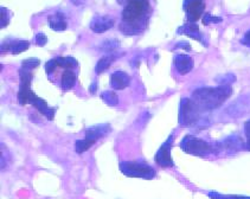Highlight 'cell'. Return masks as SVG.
Instances as JSON below:
<instances>
[{
    "label": "cell",
    "mask_w": 250,
    "mask_h": 199,
    "mask_svg": "<svg viewBox=\"0 0 250 199\" xmlns=\"http://www.w3.org/2000/svg\"><path fill=\"white\" fill-rule=\"evenodd\" d=\"M224 147L227 149H230V151H237L238 148L242 146V142H241L240 139H237L236 137H231L228 138V139L223 142Z\"/></svg>",
    "instance_id": "22"
},
{
    "label": "cell",
    "mask_w": 250,
    "mask_h": 199,
    "mask_svg": "<svg viewBox=\"0 0 250 199\" xmlns=\"http://www.w3.org/2000/svg\"><path fill=\"white\" fill-rule=\"evenodd\" d=\"M221 21H222V18L211 16L210 13H205L204 17H203V24L204 25H209L210 23H221Z\"/></svg>",
    "instance_id": "27"
},
{
    "label": "cell",
    "mask_w": 250,
    "mask_h": 199,
    "mask_svg": "<svg viewBox=\"0 0 250 199\" xmlns=\"http://www.w3.org/2000/svg\"><path fill=\"white\" fill-rule=\"evenodd\" d=\"M172 143H173V135H169L168 139L163 143L162 147L155 154V162L162 167H173L174 162L171 157Z\"/></svg>",
    "instance_id": "7"
},
{
    "label": "cell",
    "mask_w": 250,
    "mask_h": 199,
    "mask_svg": "<svg viewBox=\"0 0 250 199\" xmlns=\"http://www.w3.org/2000/svg\"><path fill=\"white\" fill-rule=\"evenodd\" d=\"M209 197L212 199H250V197H244V196H223L216 192H209Z\"/></svg>",
    "instance_id": "26"
},
{
    "label": "cell",
    "mask_w": 250,
    "mask_h": 199,
    "mask_svg": "<svg viewBox=\"0 0 250 199\" xmlns=\"http://www.w3.org/2000/svg\"><path fill=\"white\" fill-rule=\"evenodd\" d=\"M29 46L30 43L27 40H17L12 41V43L4 41V44L1 45V49L5 48V51H10L13 55H18L29 49Z\"/></svg>",
    "instance_id": "16"
},
{
    "label": "cell",
    "mask_w": 250,
    "mask_h": 199,
    "mask_svg": "<svg viewBox=\"0 0 250 199\" xmlns=\"http://www.w3.org/2000/svg\"><path fill=\"white\" fill-rule=\"evenodd\" d=\"M184 10L186 11L188 23H196L204 13V0H184Z\"/></svg>",
    "instance_id": "8"
},
{
    "label": "cell",
    "mask_w": 250,
    "mask_h": 199,
    "mask_svg": "<svg viewBox=\"0 0 250 199\" xmlns=\"http://www.w3.org/2000/svg\"><path fill=\"white\" fill-rule=\"evenodd\" d=\"M89 26H90V29L93 30L94 32L104 33L114 26V19L110 18L109 16L96 15L93 17Z\"/></svg>",
    "instance_id": "9"
},
{
    "label": "cell",
    "mask_w": 250,
    "mask_h": 199,
    "mask_svg": "<svg viewBox=\"0 0 250 199\" xmlns=\"http://www.w3.org/2000/svg\"><path fill=\"white\" fill-rule=\"evenodd\" d=\"M241 43L243 44V45L248 46V48H250V31L246 32V35H244V37L241 40Z\"/></svg>",
    "instance_id": "31"
},
{
    "label": "cell",
    "mask_w": 250,
    "mask_h": 199,
    "mask_svg": "<svg viewBox=\"0 0 250 199\" xmlns=\"http://www.w3.org/2000/svg\"><path fill=\"white\" fill-rule=\"evenodd\" d=\"M230 85H219L216 88H201L192 93V101L202 112L217 109L231 96Z\"/></svg>",
    "instance_id": "3"
},
{
    "label": "cell",
    "mask_w": 250,
    "mask_h": 199,
    "mask_svg": "<svg viewBox=\"0 0 250 199\" xmlns=\"http://www.w3.org/2000/svg\"><path fill=\"white\" fill-rule=\"evenodd\" d=\"M119 167H120L121 172L129 178H141L151 180L157 176L155 170L152 166L141 161H124Z\"/></svg>",
    "instance_id": "4"
},
{
    "label": "cell",
    "mask_w": 250,
    "mask_h": 199,
    "mask_svg": "<svg viewBox=\"0 0 250 199\" xmlns=\"http://www.w3.org/2000/svg\"><path fill=\"white\" fill-rule=\"evenodd\" d=\"M202 110L190 99H183L180 102L179 123L183 126H191L201 120Z\"/></svg>",
    "instance_id": "6"
},
{
    "label": "cell",
    "mask_w": 250,
    "mask_h": 199,
    "mask_svg": "<svg viewBox=\"0 0 250 199\" xmlns=\"http://www.w3.org/2000/svg\"><path fill=\"white\" fill-rule=\"evenodd\" d=\"M94 143H95L94 141L85 139V138L82 140H77L76 142H75V151H76V153H79V154L84 153V152L88 151V149L90 148Z\"/></svg>",
    "instance_id": "21"
},
{
    "label": "cell",
    "mask_w": 250,
    "mask_h": 199,
    "mask_svg": "<svg viewBox=\"0 0 250 199\" xmlns=\"http://www.w3.org/2000/svg\"><path fill=\"white\" fill-rule=\"evenodd\" d=\"M130 84V76L125 71L118 70L110 76V85L116 90H122Z\"/></svg>",
    "instance_id": "12"
},
{
    "label": "cell",
    "mask_w": 250,
    "mask_h": 199,
    "mask_svg": "<svg viewBox=\"0 0 250 199\" xmlns=\"http://www.w3.org/2000/svg\"><path fill=\"white\" fill-rule=\"evenodd\" d=\"M116 1H118L120 5H126L127 2H128V0H116Z\"/></svg>",
    "instance_id": "34"
},
{
    "label": "cell",
    "mask_w": 250,
    "mask_h": 199,
    "mask_svg": "<svg viewBox=\"0 0 250 199\" xmlns=\"http://www.w3.org/2000/svg\"><path fill=\"white\" fill-rule=\"evenodd\" d=\"M120 46V41L116 40H107L102 41L101 49L105 52H113L114 50H116Z\"/></svg>",
    "instance_id": "23"
},
{
    "label": "cell",
    "mask_w": 250,
    "mask_h": 199,
    "mask_svg": "<svg viewBox=\"0 0 250 199\" xmlns=\"http://www.w3.org/2000/svg\"><path fill=\"white\" fill-rule=\"evenodd\" d=\"M19 79H21V83H19L18 96H17V98H18L19 104H21V106L32 104L38 112L42 113L43 115H45L48 120H54L56 108L50 107L43 99L38 98V96L31 90V71L21 69V70H19Z\"/></svg>",
    "instance_id": "2"
},
{
    "label": "cell",
    "mask_w": 250,
    "mask_h": 199,
    "mask_svg": "<svg viewBox=\"0 0 250 199\" xmlns=\"http://www.w3.org/2000/svg\"><path fill=\"white\" fill-rule=\"evenodd\" d=\"M178 33H179V35H186L188 36V37L193 38V40H199L202 41L203 44H205L204 40H203L202 33L199 31L198 25L194 23H188L183 25V26H180L179 29H178ZM205 45H207V44H205Z\"/></svg>",
    "instance_id": "14"
},
{
    "label": "cell",
    "mask_w": 250,
    "mask_h": 199,
    "mask_svg": "<svg viewBox=\"0 0 250 199\" xmlns=\"http://www.w3.org/2000/svg\"><path fill=\"white\" fill-rule=\"evenodd\" d=\"M89 91H90L91 94H94L96 91V82H93V84L89 87Z\"/></svg>",
    "instance_id": "33"
},
{
    "label": "cell",
    "mask_w": 250,
    "mask_h": 199,
    "mask_svg": "<svg viewBox=\"0 0 250 199\" xmlns=\"http://www.w3.org/2000/svg\"><path fill=\"white\" fill-rule=\"evenodd\" d=\"M40 64H41V60H38V58H27V60H23V63H21V69L31 71L35 68H37Z\"/></svg>",
    "instance_id": "24"
},
{
    "label": "cell",
    "mask_w": 250,
    "mask_h": 199,
    "mask_svg": "<svg viewBox=\"0 0 250 199\" xmlns=\"http://www.w3.org/2000/svg\"><path fill=\"white\" fill-rule=\"evenodd\" d=\"M151 15L149 0H128L122 11L120 30L124 35H138L146 29Z\"/></svg>",
    "instance_id": "1"
},
{
    "label": "cell",
    "mask_w": 250,
    "mask_h": 199,
    "mask_svg": "<svg viewBox=\"0 0 250 199\" xmlns=\"http://www.w3.org/2000/svg\"><path fill=\"white\" fill-rule=\"evenodd\" d=\"M0 12H1V15H0V27L4 29V27H6L8 23H10L11 12L5 7L0 8Z\"/></svg>",
    "instance_id": "25"
},
{
    "label": "cell",
    "mask_w": 250,
    "mask_h": 199,
    "mask_svg": "<svg viewBox=\"0 0 250 199\" xmlns=\"http://www.w3.org/2000/svg\"><path fill=\"white\" fill-rule=\"evenodd\" d=\"M177 49H185V50H188V51H190L191 50V46L188 45V43H186V41H180L179 44H178V45L176 46Z\"/></svg>",
    "instance_id": "32"
},
{
    "label": "cell",
    "mask_w": 250,
    "mask_h": 199,
    "mask_svg": "<svg viewBox=\"0 0 250 199\" xmlns=\"http://www.w3.org/2000/svg\"><path fill=\"white\" fill-rule=\"evenodd\" d=\"M57 60V64L58 66H62V68H64L65 70L66 69H75L77 65H79V63H77V60H75L74 57H57L56 58Z\"/></svg>",
    "instance_id": "19"
},
{
    "label": "cell",
    "mask_w": 250,
    "mask_h": 199,
    "mask_svg": "<svg viewBox=\"0 0 250 199\" xmlns=\"http://www.w3.org/2000/svg\"><path fill=\"white\" fill-rule=\"evenodd\" d=\"M76 81H77L76 73L73 71V69H66L62 75V79H61V87H62V89L69 90L75 87Z\"/></svg>",
    "instance_id": "18"
},
{
    "label": "cell",
    "mask_w": 250,
    "mask_h": 199,
    "mask_svg": "<svg viewBox=\"0 0 250 199\" xmlns=\"http://www.w3.org/2000/svg\"><path fill=\"white\" fill-rule=\"evenodd\" d=\"M174 65L180 75H186L193 69V60L188 55L179 54L174 56Z\"/></svg>",
    "instance_id": "11"
},
{
    "label": "cell",
    "mask_w": 250,
    "mask_h": 199,
    "mask_svg": "<svg viewBox=\"0 0 250 199\" xmlns=\"http://www.w3.org/2000/svg\"><path fill=\"white\" fill-rule=\"evenodd\" d=\"M36 43H37V45L40 46L45 45V44L48 43V37L45 36V33L38 32L37 35H36Z\"/></svg>",
    "instance_id": "29"
},
{
    "label": "cell",
    "mask_w": 250,
    "mask_h": 199,
    "mask_svg": "<svg viewBox=\"0 0 250 199\" xmlns=\"http://www.w3.org/2000/svg\"><path fill=\"white\" fill-rule=\"evenodd\" d=\"M71 1H73L75 5H81L83 2V0H71Z\"/></svg>",
    "instance_id": "35"
},
{
    "label": "cell",
    "mask_w": 250,
    "mask_h": 199,
    "mask_svg": "<svg viewBox=\"0 0 250 199\" xmlns=\"http://www.w3.org/2000/svg\"><path fill=\"white\" fill-rule=\"evenodd\" d=\"M101 99L104 100V102L105 104H108V106H110V107L116 106V104L119 103L118 95H116L114 91H110V90L104 91V93L101 94Z\"/></svg>",
    "instance_id": "20"
},
{
    "label": "cell",
    "mask_w": 250,
    "mask_h": 199,
    "mask_svg": "<svg viewBox=\"0 0 250 199\" xmlns=\"http://www.w3.org/2000/svg\"><path fill=\"white\" fill-rule=\"evenodd\" d=\"M49 26L55 31H64L66 29V20L65 17L62 12H56L54 15L48 17Z\"/></svg>",
    "instance_id": "15"
},
{
    "label": "cell",
    "mask_w": 250,
    "mask_h": 199,
    "mask_svg": "<svg viewBox=\"0 0 250 199\" xmlns=\"http://www.w3.org/2000/svg\"><path fill=\"white\" fill-rule=\"evenodd\" d=\"M244 133H246V137H247L246 149L250 151V120L246 121V123H244Z\"/></svg>",
    "instance_id": "30"
},
{
    "label": "cell",
    "mask_w": 250,
    "mask_h": 199,
    "mask_svg": "<svg viewBox=\"0 0 250 199\" xmlns=\"http://www.w3.org/2000/svg\"><path fill=\"white\" fill-rule=\"evenodd\" d=\"M180 147L188 154H192L196 157H208L215 153V147L211 146L207 141L198 139L193 135H186L180 142Z\"/></svg>",
    "instance_id": "5"
},
{
    "label": "cell",
    "mask_w": 250,
    "mask_h": 199,
    "mask_svg": "<svg viewBox=\"0 0 250 199\" xmlns=\"http://www.w3.org/2000/svg\"><path fill=\"white\" fill-rule=\"evenodd\" d=\"M250 110V94L249 95L241 96L240 99H237V101L234 102L230 107H228L227 113L231 116H237L242 115L246 112Z\"/></svg>",
    "instance_id": "10"
},
{
    "label": "cell",
    "mask_w": 250,
    "mask_h": 199,
    "mask_svg": "<svg viewBox=\"0 0 250 199\" xmlns=\"http://www.w3.org/2000/svg\"><path fill=\"white\" fill-rule=\"evenodd\" d=\"M109 131H110V126L107 123L89 127V128H87V131H85V139H89L94 141V142H96L97 140L104 138Z\"/></svg>",
    "instance_id": "13"
},
{
    "label": "cell",
    "mask_w": 250,
    "mask_h": 199,
    "mask_svg": "<svg viewBox=\"0 0 250 199\" xmlns=\"http://www.w3.org/2000/svg\"><path fill=\"white\" fill-rule=\"evenodd\" d=\"M119 57L118 52H109L108 55H105L102 58H100L99 62H97V64L95 66V71L97 75L102 74L104 70H107L108 68H109L110 65H112V63L114 60H116V58Z\"/></svg>",
    "instance_id": "17"
},
{
    "label": "cell",
    "mask_w": 250,
    "mask_h": 199,
    "mask_svg": "<svg viewBox=\"0 0 250 199\" xmlns=\"http://www.w3.org/2000/svg\"><path fill=\"white\" fill-rule=\"evenodd\" d=\"M57 66H58V64H57V60H50L49 62H46V64H45L46 74L50 75V74L54 73V71L56 70Z\"/></svg>",
    "instance_id": "28"
}]
</instances>
